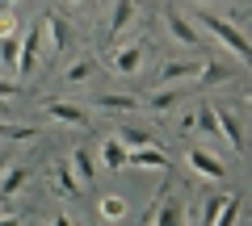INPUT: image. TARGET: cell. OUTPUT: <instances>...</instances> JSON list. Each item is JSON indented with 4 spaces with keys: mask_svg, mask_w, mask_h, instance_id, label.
Listing matches in <instances>:
<instances>
[{
    "mask_svg": "<svg viewBox=\"0 0 252 226\" xmlns=\"http://www.w3.org/2000/svg\"><path fill=\"white\" fill-rule=\"evenodd\" d=\"M198 21H202V25H206L210 34H215L219 42L227 46V50H235V54L244 59V63H252V46H248V38H244L240 29H235V21L219 17V13H198Z\"/></svg>",
    "mask_w": 252,
    "mask_h": 226,
    "instance_id": "6da1fadb",
    "label": "cell"
},
{
    "mask_svg": "<svg viewBox=\"0 0 252 226\" xmlns=\"http://www.w3.org/2000/svg\"><path fill=\"white\" fill-rule=\"evenodd\" d=\"M42 109L51 113L55 122H63V126H89V113H84L80 105H72V100H42Z\"/></svg>",
    "mask_w": 252,
    "mask_h": 226,
    "instance_id": "8992f818",
    "label": "cell"
},
{
    "mask_svg": "<svg viewBox=\"0 0 252 226\" xmlns=\"http://www.w3.org/2000/svg\"><path fill=\"white\" fill-rule=\"evenodd\" d=\"M126 163H130V168H156V172H168V168H172L168 151H160V147H139V151H126Z\"/></svg>",
    "mask_w": 252,
    "mask_h": 226,
    "instance_id": "52a82bcc",
    "label": "cell"
},
{
    "mask_svg": "<svg viewBox=\"0 0 252 226\" xmlns=\"http://www.w3.org/2000/svg\"><path fill=\"white\" fill-rule=\"evenodd\" d=\"M189 75H202V63H168L160 80H189Z\"/></svg>",
    "mask_w": 252,
    "mask_h": 226,
    "instance_id": "d6986e66",
    "label": "cell"
},
{
    "mask_svg": "<svg viewBox=\"0 0 252 226\" xmlns=\"http://www.w3.org/2000/svg\"><path fill=\"white\" fill-rule=\"evenodd\" d=\"M198 126L206 130L210 138H219V134H223V130H219V109H210V105H202V109H198Z\"/></svg>",
    "mask_w": 252,
    "mask_h": 226,
    "instance_id": "7402d4cb",
    "label": "cell"
},
{
    "mask_svg": "<svg viewBox=\"0 0 252 226\" xmlns=\"http://www.w3.org/2000/svg\"><path fill=\"white\" fill-rule=\"evenodd\" d=\"M0 138H4V143H34L38 126H0Z\"/></svg>",
    "mask_w": 252,
    "mask_h": 226,
    "instance_id": "ac0fdd59",
    "label": "cell"
},
{
    "mask_svg": "<svg viewBox=\"0 0 252 226\" xmlns=\"http://www.w3.org/2000/svg\"><path fill=\"white\" fill-rule=\"evenodd\" d=\"M9 4H13V0H0V9H9Z\"/></svg>",
    "mask_w": 252,
    "mask_h": 226,
    "instance_id": "836d02e7",
    "label": "cell"
},
{
    "mask_svg": "<svg viewBox=\"0 0 252 226\" xmlns=\"http://www.w3.org/2000/svg\"><path fill=\"white\" fill-rule=\"evenodd\" d=\"M126 151H130V147H126L122 138H105V143H101V163H105L109 172H122L126 168Z\"/></svg>",
    "mask_w": 252,
    "mask_h": 226,
    "instance_id": "4fadbf2b",
    "label": "cell"
},
{
    "mask_svg": "<svg viewBox=\"0 0 252 226\" xmlns=\"http://www.w3.org/2000/svg\"><path fill=\"white\" fill-rule=\"evenodd\" d=\"M240 205H244V197H227V201H223V209H219V218H215V226H235V214H240Z\"/></svg>",
    "mask_w": 252,
    "mask_h": 226,
    "instance_id": "cb8c5ba5",
    "label": "cell"
},
{
    "mask_svg": "<svg viewBox=\"0 0 252 226\" xmlns=\"http://www.w3.org/2000/svg\"><path fill=\"white\" fill-rule=\"evenodd\" d=\"M51 226H72V218H67V214H59V218H55Z\"/></svg>",
    "mask_w": 252,
    "mask_h": 226,
    "instance_id": "1f68e13d",
    "label": "cell"
},
{
    "mask_svg": "<svg viewBox=\"0 0 252 226\" xmlns=\"http://www.w3.org/2000/svg\"><path fill=\"white\" fill-rule=\"evenodd\" d=\"M38 50H42V21H38V25H30L26 38H21V59H17V75H21V80L38 67Z\"/></svg>",
    "mask_w": 252,
    "mask_h": 226,
    "instance_id": "3957f363",
    "label": "cell"
},
{
    "mask_svg": "<svg viewBox=\"0 0 252 226\" xmlns=\"http://www.w3.org/2000/svg\"><path fill=\"white\" fill-rule=\"evenodd\" d=\"M93 67H97L93 59H76V63L67 67V72H63V80H67V84H84V80L93 75Z\"/></svg>",
    "mask_w": 252,
    "mask_h": 226,
    "instance_id": "ffe728a7",
    "label": "cell"
},
{
    "mask_svg": "<svg viewBox=\"0 0 252 226\" xmlns=\"http://www.w3.org/2000/svg\"><path fill=\"white\" fill-rule=\"evenodd\" d=\"M248 100H252V84H248Z\"/></svg>",
    "mask_w": 252,
    "mask_h": 226,
    "instance_id": "e575fe53",
    "label": "cell"
},
{
    "mask_svg": "<svg viewBox=\"0 0 252 226\" xmlns=\"http://www.w3.org/2000/svg\"><path fill=\"white\" fill-rule=\"evenodd\" d=\"M97 109H105V113H135V109H143V100L139 97H122V92H109V97H97Z\"/></svg>",
    "mask_w": 252,
    "mask_h": 226,
    "instance_id": "9a60e30c",
    "label": "cell"
},
{
    "mask_svg": "<svg viewBox=\"0 0 252 226\" xmlns=\"http://www.w3.org/2000/svg\"><path fill=\"white\" fill-rule=\"evenodd\" d=\"M219 130H223V138L231 143V151L244 155V126H240V118H235L231 109H219Z\"/></svg>",
    "mask_w": 252,
    "mask_h": 226,
    "instance_id": "8fae6325",
    "label": "cell"
},
{
    "mask_svg": "<svg viewBox=\"0 0 252 226\" xmlns=\"http://www.w3.org/2000/svg\"><path fill=\"white\" fill-rule=\"evenodd\" d=\"M143 59H147V42H130V46H122V50L109 54V67H114L118 75H135L139 67H143Z\"/></svg>",
    "mask_w": 252,
    "mask_h": 226,
    "instance_id": "7a4b0ae2",
    "label": "cell"
},
{
    "mask_svg": "<svg viewBox=\"0 0 252 226\" xmlns=\"http://www.w3.org/2000/svg\"><path fill=\"white\" fill-rule=\"evenodd\" d=\"M164 21H168V34L177 38L181 46H198V29H193V25H189V21H185V13L168 9V13H164Z\"/></svg>",
    "mask_w": 252,
    "mask_h": 226,
    "instance_id": "30bf717a",
    "label": "cell"
},
{
    "mask_svg": "<svg viewBox=\"0 0 252 226\" xmlns=\"http://www.w3.org/2000/svg\"><path fill=\"white\" fill-rule=\"evenodd\" d=\"M101 218H105V222H122L126 218V201L122 197H105L101 201Z\"/></svg>",
    "mask_w": 252,
    "mask_h": 226,
    "instance_id": "603a6c76",
    "label": "cell"
},
{
    "mask_svg": "<svg viewBox=\"0 0 252 226\" xmlns=\"http://www.w3.org/2000/svg\"><path fill=\"white\" fill-rule=\"evenodd\" d=\"M72 4H84V0H72Z\"/></svg>",
    "mask_w": 252,
    "mask_h": 226,
    "instance_id": "d590c367",
    "label": "cell"
},
{
    "mask_svg": "<svg viewBox=\"0 0 252 226\" xmlns=\"http://www.w3.org/2000/svg\"><path fill=\"white\" fill-rule=\"evenodd\" d=\"M4 38H17V17H13L9 9H0V42Z\"/></svg>",
    "mask_w": 252,
    "mask_h": 226,
    "instance_id": "4316f807",
    "label": "cell"
},
{
    "mask_svg": "<svg viewBox=\"0 0 252 226\" xmlns=\"http://www.w3.org/2000/svg\"><path fill=\"white\" fill-rule=\"evenodd\" d=\"M51 193H59V197H76L80 193V180H76L72 163H55L51 168Z\"/></svg>",
    "mask_w": 252,
    "mask_h": 226,
    "instance_id": "9c48e42d",
    "label": "cell"
},
{
    "mask_svg": "<svg viewBox=\"0 0 252 226\" xmlns=\"http://www.w3.org/2000/svg\"><path fill=\"white\" fill-rule=\"evenodd\" d=\"M189 168L198 176H210V180H227V168L215 159V151H206V147H189Z\"/></svg>",
    "mask_w": 252,
    "mask_h": 226,
    "instance_id": "277c9868",
    "label": "cell"
},
{
    "mask_svg": "<svg viewBox=\"0 0 252 226\" xmlns=\"http://www.w3.org/2000/svg\"><path fill=\"white\" fill-rule=\"evenodd\" d=\"M130 17H135V0H118L114 13H109V25H105V38H109V42H114V38L130 25Z\"/></svg>",
    "mask_w": 252,
    "mask_h": 226,
    "instance_id": "7c38bea8",
    "label": "cell"
},
{
    "mask_svg": "<svg viewBox=\"0 0 252 226\" xmlns=\"http://www.w3.org/2000/svg\"><path fill=\"white\" fill-rule=\"evenodd\" d=\"M177 100H181V92H177V88H164V92H156V97H147L143 105H147V109H156V113H164V109H172Z\"/></svg>",
    "mask_w": 252,
    "mask_h": 226,
    "instance_id": "44dd1931",
    "label": "cell"
},
{
    "mask_svg": "<svg viewBox=\"0 0 252 226\" xmlns=\"http://www.w3.org/2000/svg\"><path fill=\"white\" fill-rule=\"evenodd\" d=\"M72 172H76V180H80V184L93 180V155L84 151V147H76V151H72Z\"/></svg>",
    "mask_w": 252,
    "mask_h": 226,
    "instance_id": "e0dca14e",
    "label": "cell"
},
{
    "mask_svg": "<svg viewBox=\"0 0 252 226\" xmlns=\"http://www.w3.org/2000/svg\"><path fill=\"white\" fill-rule=\"evenodd\" d=\"M0 59L17 72V59H21V42H17V38H4V42H0Z\"/></svg>",
    "mask_w": 252,
    "mask_h": 226,
    "instance_id": "d4e9b609",
    "label": "cell"
},
{
    "mask_svg": "<svg viewBox=\"0 0 252 226\" xmlns=\"http://www.w3.org/2000/svg\"><path fill=\"white\" fill-rule=\"evenodd\" d=\"M177 126H181V130H193V126H198V113H181Z\"/></svg>",
    "mask_w": 252,
    "mask_h": 226,
    "instance_id": "f546056e",
    "label": "cell"
},
{
    "mask_svg": "<svg viewBox=\"0 0 252 226\" xmlns=\"http://www.w3.org/2000/svg\"><path fill=\"white\" fill-rule=\"evenodd\" d=\"M118 138H122L130 151H139V147H156V138L147 134L143 126H122V130H118Z\"/></svg>",
    "mask_w": 252,
    "mask_h": 226,
    "instance_id": "2e32d148",
    "label": "cell"
},
{
    "mask_svg": "<svg viewBox=\"0 0 252 226\" xmlns=\"http://www.w3.org/2000/svg\"><path fill=\"white\" fill-rule=\"evenodd\" d=\"M42 29L51 34V50H55V54L72 50V25H67L59 13H42Z\"/></svg>",
    "mask_w": 252,
    "mask_h": 226,
    "instance_id": "5b68a950",
    "label": "cell"
},
{
    "mask_svg": "<svg viewBox=\"0 0 252 226\" xmlns=\"http://www.w3.org/2000/svg\"><path fill=\"white\" fill-rule=\"evenodd\" d=\"M4 168H9V159H0V176H4Z\"/></svg>",
    "mask_w": 252,
    "mask_h": 226,
    "instance_id": "d6a6232c",
    "label": "cell"
},
{
    "mask_svg": "<svg viewBox=\"0 0 252 226\" xmlns=\"http://www.w3.org/2000/svg\"><path fill=\"white\" fill-rule=\"evenodd\" d=\"M147 226H185V209H181L177 201H164V189H160V197H156V205H152V218H147Z\"/></svg>",
    "mask_w": 252,
    "mask_h": 226,
    "instance_id": "ba28073f",
    "label": "cell"
},
{
    "mask_svg": "<svg viewBox=\"0 0 252 226\" xmlns=\"http://www.w3.org/2000/svg\"><path fill=\"white\" fill-rule=\"evenodd\" d=\"M21 97V84L17 80H0V100H17Z\"/></svg>",
    "mask_w": 252,
    "mask_h": 226,
    "instance_id": "f1b7e54d",
    "label": "cell"
},
{
    "mask_svg": "<svg viewBox=\"0 0 252 226\" xmlns=\"http://www.w3.org/2000/svg\"><path fill=\"white\" fill-rule=\"evenodd\" d=\"M0 226H21V214H0Z\"/></svg>",
    "mask_w": 252,
    "mask_h": 226,
    "instance_id": "4dcf8cb0",
    "label": "cell"
},
{
    "mask_svg": "<svg viewBox=\"0 0 252 226\" xmlns=\"http://www.w3.org/2000/svg\"><path fill=\"white\" fill-rule=\"evenodd\" d=\"M89 226H97V222H89Z\"/></svg>",
    "mask_w": 252,
    "mask_h": 226,
    "instance_id": "8d00e7d4",
    "label": "cell"
},
{
    "mask_svg": "<svg viewBox=\"0 0 252 226\" xmlns=\"http://www.w3.org/2000/svg\"><path fill=\"white\" fill-rule=\"evenodd\" d=\"M26 180H30L26 168H21V163H9V168H4V176H0V197H17V193L26 189Z\"/></svg>",
    "mask_w": 252,
    "mask_h": 226,
    "instance_id": "5bb4252c",
    "label": "cell"
},
{
    "mask_svg": "<svg viewBox=\"0 0 252 226\" xmlns=\"http://www.w3.org/2000/svg\"><path fill=\"white\" fill-rule=\"evenodd\" d=\"M223 201H227V197H210L206 205H202V222H206V226H215V218H219V209H223Z\"/></svg>",
    "mask_w": 252,
    "mask_h": 226,
    "instance_id": "83f0119b",
    "label": "cell"
},
{
    "mask_svg": "<svg viewBox=\"0 0 252 226\" xmlns=\"http://www.w3.org/2000/svg\"><path fill=\"white\" fill-rule=\"evenodd\" d=\"M202 80H210V84H219V80H231V72H227L223 63H202Z\"/></svg>",
    "mask_w": 252,
    "mask_h": 226,
    "instance_id": "484cf974",
    "label": "cell"
}]
</instances>
